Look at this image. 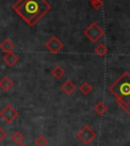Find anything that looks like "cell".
I'll use <instances>...</instances> for the list:
<instances>
[{
  "mask_svg": "<svg viewBox=\"0 0 130 146\" xmlns=\"http://www.w3.org/2000/svg\"><path fill=\"white\" fill-rule=\"evenodd\" d=\"M12 9L30 25L34 27L51 10L47 0H17Z\"/></svg>",
  "mask_w": 130,
  "mask_h": 146,
  "instance_id": "obj_1",
  "label": "cell"
},
{
  "mask_svg": "<svg viewBox=\"0 0 130 146\" xmlns=\"http://www.w3.org/2000/svg\"><path fill=\"white\" fill-rule=\"evenodd\" d=\"M109 91L116 96V103L122 109L127 108L130 105V73L124 72L109 87Z\"/></svg>",
  "mask_w": 130,
  "mask_h": 146,
  "instance_id": "obj_2",
  "label": "cell"
},
{
  "mask_svg": "<svg viewBox=\"0 0 130 146\" xmlns=\"http://www.w3.org/2000/svg\"><path fill=\"white\" fill-rule=\"evenodd\" d=\"M83 34L91 43H97L105 35V31L97 23H93L85 29Z\"/></svg>",
  "mask_w": 130,
  "mask_h": 146,
  "instance_id": "obj_3",
  "label": "cell"
},
{
  "mask_svg": "<svg viewBox=\"0 0 130 146\" xmlns=\"http://www.w3.org/2000/svg\"><path fill=\"white\" fill-rule=\"evenodd\" d=\"M76 137H77L82 143H85V145H87V144L91 143L97 137V133L93 128H91L89 125H85L78 131L77 134H76Z\"/></svg>",
  "mask_w": 130,
  "mask_h": 146,
  "instance_id": "obj_4",
  "label": "cell"
},
{
  "mask_svg": "<svg viewBox=\"0 0 130 146\" xmlns=\"http://www.w3.org/2000/svg\"><path fill=\"white\" fill-rule=\"evenodd\" d=\"M18 116V113L11 105H7L4 109L1 110V112H0V117L4 120L6 123L10 124L17 118Z\"/></svg>",
  "mask_w": 130,
  "mask_h": 146,
  "instance_id": "obj_5",
  "label": "cell"
},
{
  "mask_svg": "<svg viewBox=\"0 0 130 146\" xmlns=\"http://www.w3.org/2000/svg\"><path fill=\"white\" fill-rule=\"evenodd\" d=\"M46 49H48L49 52L53 53V54H57L63 49V43L58 39L57 36H53L47 43H46Z\"/></svg>",
  "mask_w": 130,
  "mask_h": 146,
  "instance_id": "obj_6",
  "label": "cell"
},
{
  "mask_svg": "<svg viewBox=\"0 0 130 146\" xmlns=\"http://www.w3.org/2000/svg\"><path fill=\"white\" fill-rule=\"evenodd\" d=\"M3 62H4V63L6 64L7 66H9V67L14 66V65H15V64L18 62L17 55L14 54L13 52L5 53L4 57H3Z\"/></svg>",
  "mask_w": 130,
  "mask_h": 146,
  "instance_id": "obj_7",
  "label": "cell"
},
{
  "mask_svg": "<svg viewBox=\"0 0 130 146\" xmlns=\"http://www.w3.org/2000/svg\"><path fill=\"white\" fill-rule=\"evenodd\" d=\"M14 83L12 79L8 76H4L2 79L0 80V88L4 91H9L13 87Z\"/></svg>",
  "mask_w": 130,
  "mask_h": 146,
  "instance_id": "obj_8",
  "label": "cell"
},
{
  "mask_svg": "<svg viewBox=\"0 0 130 146\" xmlns=\"http://www.w3.org/2000/svg\"><path fill=\"white\" fill-rule=\"evenodd\" d=\"M61 89L65 94H67V96H70V94H72L73 92L75 91L76 86L74 85V83H73L72 81H70V80H67V81H65L63 84L61 85Z\"/></svg>",
  "mask_w": 130,
  "mask_h": 146,
  "instance_id": "obj_9",
  "label": "cell"
},
{
  "mask_svg": "<svg viewBox=\"0 0 130 146\" xmlns=\"http://www.w3.org/2000/svg\"><path fill=\"white\" fill-rule=\"evenodd\" d=\"M13 48H14L13 43L9 39H5L4 41H2L0 43V49H1V51H3V52H5V53L12 52Z\"/></svg>",
  "mask_w": 130,
  "mask_h": 146,
  "instance_id": "obj_10",
  "label": "cell"
},
{
  "mask_svg": "<svg viewBox=\"0 0 130 146\" xmlns=\"http://www.w3.org/2000/svg\"><path fill=\"white\" fill-rule=\"evenodd\" d=\"M94 111L99 115V116H103V115H105L106 112L108 111V107L106 104L103 103V102H99V103L94 107Z\"/></svg>",
  "mask_w": 130,
  "mask_h": 146,
  "instance_id": "obj_11",
  "label": "cell"
},
{
  "mask_svg": "<svg viewBox=\"0 0 130 146\" xmlns=\"http://www.w3.org/2000/svg\"><path fill=\"white\" fill-rule=\"evenodd\" d=\"M51 74H52L53 77H55L56 79L59 80L65 75V71H64V69L62 68V67L55 66L54 68L52 69V71H51Z\"/></svg>",
  "mask_w": 130,
  "mask_h": 146,
  "instance_id": "obj_12",
  "label": "cell"
},
{
  "mask_svg": "<svg viewBox=\"0 0 130 146\" xmlns=\"http://www.w3.org/2000/svg\"><path fill=\"white\" fill-rule=\"evenodd\" d=\"M95 53L98 55L99 57H104L108 53V49L104 44H99L96 48H95Z\"/></svg>",
  "mask_w": 130,
  "mask_h": 146,
  "instance_id": "obj_13",
  "label": "cell"
},
{
  "mask_svg": "<svg viewBox=\"0 0 130 146\" xmlns=\"http://www.w3.org/2000/svg\"><path fill=\"white\" fill-rule=\"evenodd\" d=\"M79 90L82 94L87 96V94H89L91 91H93V86L89 84V82L85 81V82H83V83H81V85L79 86Z\"/></svg>",
  "mask_w": 130,
  "mask_h": 146,
  "instance_id": "obj_14",
  "label": "cell"
},
{
  "mask_svg": "<svg viewBox=\"0 0 130 146\" xmlns=\"http://www.w3.org/2000/svg\"><path fill=\"white\" fill-rule=\"evenodd\" d=\"M23 139H25V136H23L21 132H18V131H16L15 133H13V134H12V136H11V140L16 144L23 143Z\"/></svg>",
  "mask_w": 130,
  "mask_h": 146,
  "instance_id": "obj_15",
  "label": "cell"
},
{
  "mask_svg": "<svg viewBox=\"0 0 130 146\" xmlns=\"http://www.w3.org/2000/svg\"><path fill=\"white\" fill-rule=\"evenodd\" d=\"M35 144L37 146H47L48 145V139L44 136H38L35 140Z\"/></svg>",
  "mask_w": 130,
  "mask_h": 146,
  "instance_id": "obj_16",
  "label": "cell"
},
{
  "mask_svg": "<svg viewBox=\"0 0 130 146\" xmlns=\"http://www.w3.org/2000/svg\"><path fill=\"white\" fill-rule=\"evenodd\" d=\"M91 7L94 9H96V10H100V9L104 6V2H103V0H96V1L91 2Z\"/></svg>",
  "mask_w": 130,
  "mask_h": 146,
  "instance_id": "obj_17",
  "label": "cell"
},
{
  "mask_svg": "<svg viewBox=\"0 0 130 146\" xmlns=\"http://www.w3.org/2000/svg\"><path fill=\"white\" fill-rule=\"evenodd\" d=\"M5 138H6V132L3 130L2 128L0 127V143H1Z\"/></svg>",
  "mask_w": 130,
  "mask_h": 146,
  "instance_id": "obj_18",
  "label": "cell"
},
{
  "mask_svg": "<svg viewBox=\"0 0 130 146\" xmlns=\"http://www.w3.org/2000/svg\"><path fill=\"white\" fill-rule=\"evenodd\" d=\"M17 146H27V145H25V144L21 143V144H17Z\"/></svg>",
  "mask_w": 130,
  "mask_h": 146,
  "instance_id": "obj_19",
  "label": "cell"
},
{
  "mask_svg": "<svg viewBox=\"0 0 130 146\" xmlns=\"http://www.w3.org/2000/svg\"><path fill=\"white\" fill-rule=\"evenodd\" d=\"M128 108H130V105H129V106H128V107H127V108H125V109H124V111H125V110H126V109H128Z\"/></svg>",
  "mask_w": 130,
  "mask_h": 146,
  "instance_id": "obj_20",
  "label": "cell"
},
{
  "mask_svg": "<svg viewBox=\"0 0 130 146\" xmlns=\"http://www.w3.org/2000/svg\"><path fill=\"white\" fill-rule=\"evenodd\" d=\"M89 1H91V2H93V1H96V0H89Z\"/></svg>",
  "mask_w": 130,
  "mask_h": 146,
  "instance_id": "obj_21",
  "label": "cell"
}]
</instances>
